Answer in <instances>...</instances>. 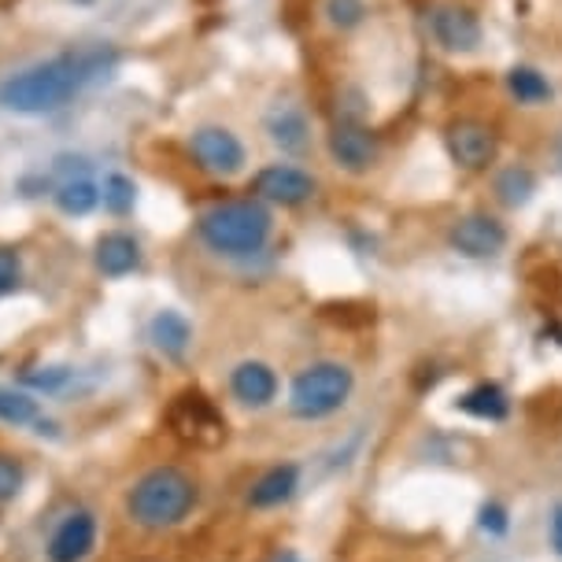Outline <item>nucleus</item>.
Returning <instances> with one entry per match:
<instances>
[{
    "label": "nucleus",
    "mask_w": 562,
    "mask_h": 562,
    "mask_svg": "<svg viewBox=\"0 0 562 562\" xmlns=\"http://www.w3.org/2000/svg\"><path fill=\"white\" fill-rule=\"evenodd\" d=\"M115 48L93 45L78 53L53 56L45 64H34L19 75H8L0 82V108L12 115H48L59 112L70 97H78L86 86L100 82L115 70Z\"/></svg>",
    "instance_id": "obj_1"
},
{
    "label": "nucleus",
    "mask_w": 562,
    "mask_h": 562,
    "mask_svg": "<svg viewBox=\"0 0 562 562\" xmlns=\"http://www.w3.org/2000/svg\"><path fill=\"white\" fill-rule=\"evenodd\" d=\"M200 504V485L182 467L145 470L126 492V518L148 533L175 529L193 515Z\"/></svg>",
    "instance_id": "obj_2"
},
{
    "label": "nucleus",
    "mask_w": 562,
    "mask_h": 562,
    "mask_svg": "<svg viewBox=\"0 0 562 562\" xmlns=\"http://www.w3.org/2000/svg\"><path fill=\"white\" fill-rule=\"evenodd\" d=\"M270 229H274V218H270V207L263 200H226V204L207 207L204 215L196 218V234L200 240L218 256L229 259H245L263 252V245L270 240Z\"/></svg>",
    "instance_id": "obj_3"
},
{
    "label": "nucleus",
    "mask_w": 562,
    "mask_h": 562,
    "mask_svg": "<svg viewBox=\"0 0 562 562\" xmlns=\"http://www.w3.org/2000/svg\"><path fill=\"white\" fill-rule=\"evenodd\" d=\"M356 393V374L351 367L337 363V359H318L307 363L289 385V411L300 422H323L337 415Z\"/></svg>",
    "instance_id": "obj_4"
},
{
    "label": "nucleus",
    "mask_w": 562,
    "mask_h": 562,
    "mask_svg": "<svg viewBox=\"0 0 562 562\" xmlns=\"http://www.w3.org/2000/svg\"><path fill=\"white\" fill-rule=\"evenodd\" d=\"M167 422L175 429L178 440L186 445H200V448H215L226 440V418L204 393H182L170 404Z\"/></svg>",
    "instance_id": "obj_5"
},
{
    "label": "nucleus",
    "mask_w": 562,
    "mask_h": 562,
    "mask_svg": "<svg viewBox=\"0 0 562 562\" xmlns=\"http://www.w3.org/2000/svg\"><path fill=\"white\" fill-rule=\"evenodd\" d=\"M448 156L451 164L459 170H470V175H481V170H488L496 164V153H499V137L496 130L488 123H481V119H456V123L448 126Z\"/></svg>",
    "instance_id": "obj_6"
},
{
    "label": "nucleus",
    "mask_w": 562,
    "mask_h": 562,
    "mask_svg": "<svg viewBox=\"0 0 562 562\" xmlns=\"http://www.w3.org/2000/svg\"><path fill=\"white\" fill-rule=\"evenodd\" d=\"M189 156L196 159L200 170L215 178H234L245 170V145L237 140V134H229L226 126H200L189 137Z\"/></svg>",
    "instance_id": "obj_7"
},
{
    "label": "nucleus",
    "mask_w": 562,
    "mask_h": 562,
    "mask_svg": "<svg viewBox=\"0 0 562 562\" xmlns=\"http://www.w3.org/2000/svg\"><path fill=\"white\" fill-rule=\"evenodd\" d=\"M448 245L467 259H488L507 248V226L488 211H470L448 229Z\"/></svg>",
    "instance_id": "obj_8"
},
{
    "label": "nucleus",
    "mask_w": 562,
    "mask_h": 562,
    "mask_svg": "<svg viewBox=\"0 0 562 562\" xmlns=\"http://www.w3.org/2000/svg\"><path fill=\"white\" fill-rule=\"evenodd\" d=\"M315 175H307L304 167L293 164H270L252 178V193L263 204H278V207H300L315 196Z\"/></svg>",
    "instance_id": "obj_9"
},
{
    "label": "nucleus",
    "mask_w": 562,
    "mask_h": 562,
    "mask_svg": "<svg viewBox=\"0 0 562 562\" xmlns=\"http://www.w3.org/2000/svg\"><path fill=\"white\" fill-rule=\"evenodd\" d=\"M97 548V515L86 507L67 510L64 518L56 521L53 537L45 544L48 562H86Z\"/></svg>",
    "instance_id": "obj_10"
},
{
    "label": "nucleus",
    "mask_w": 562,
    "mask_h": 562,
    "mask_svg": "<svg viewBox=\"0 0 562 562\" xmlns=\"http://www.w3.org/2000/svg\"><path fill=\"white\" fill-rule=\"evenodd\" d=\"M326 148H329V159H334L340 170H348V175H367L381 156L378 137L370 134L363 123H345V119L329 130Z\"/></svg>",
    "instance_id": "obj_11"
},
{
    "label": "nucleus",
    "mask_w": 562,
    "mask_h": 562,
    "mask_svg": "<svg viewBox=\"0 0 562 562\" xmlns=\"http://www.w3.org/2000/svg\"><path fill=\"white\" fill-rule=\"evenodd\" d=\"M429 34H434V42L440 48H448V53H474L481 45L477 15L470 12L467 4H456V0L437 4L434 12H429Z\"/></svg>",
    "instance_id": "obj_12"
},
{
    "label": "nucleus",
    "mask_w": 562,
    "mask_h": 562,
    "mask_svg": "<svg viewBox=\"0 0 562 562\" xmlns=\"http://www.w3.org/2000/svg\"><path fill=\"white\" fill-rule=\"evenodd\" d=\"M229 396H234L240 407H252V411L270 407L278 400L274 367L263 363V359H240V363L229 370Z\"/></svg>",
    "instance_id": "obj_13"
},
{
    "label": "nucleus",
    "mask_w": 562,
    "mask_h": 562,
    "mask_svg": "<svg viewBox=\"0 0 562 562\" xmlns=\"http://www.w3.org/2000/svg\"><path fill=\"white\" fill-rule=\"evenodd\" d=\"M300 492V467L296 463H274L248 485V507L252 510H274L289 504Z\"/></svg>",
    "instance_id": "obj_14"
},
{
    "label": "nucleus",
    "mask_w": 562,
    "mask_h": 562,
    "mask_svg": "<svg viewBox=\"0 0 562 562\" xmlns=\"http://www.w3.org/2000/svg\"><path fill=\"white\" fill-rule=\"evenodd\" d=\"M93 263L104 278H126L140 267V245L134 234L126 229H112V234H100L93 248Z\"/></svg>",
    "instance_id": "obj_15"
},
{
    "label": "nucleus",
    "mask_w": 562,
    "mask_h": 562,
    "mask_svg": "<svg viewBox=\"0 0 562 562\" xmlns=\"http://www.w3.org/2000/svg\"><path fill=\"white\" fill-rule=\"evenodd\" d=\"M148 340H153L156 351H164L167 359H186V351L193 348V326L182 311L175 307H164L153 315L148 323Z\"/></svg>",
    "instance_id": "obj_16"
},
{
    "label": "nucleus",
    "mask_w": 562,
    "mask_h": 562,
    "mask_svg": "<svg viewBox=\"0 0 562 562\" xmlns=\"http://www.w3.org/2000/svg\"><path fill=\"white\" fill-rule=\"evenodd\" d=\"M267 137L274 140L281 153H304L311 145V123L296 104H274L267 112Z\"/></svg>",
    "instance_id": "obj_17"
},
{
    "label": "nucleus",
    "mask_w": 562,
    "mask_h": 562,
    "mask_svg": "<svg viewBox=\"0 0 562 562\" xmlns=\"http://www.w3.org/2000/svg\"><path fill=\"white\" fill-rule=\"evenodd\" d=\"M456 407L477 422H504L510 415V396L496 381H477L474 389H467V393L456 400Z\"/></svg>",
    "instance_id": "obj_18"
},
{
    "label": "nucleus",
    "mask_w": 562,
    "mask_h": 562,
    "mask_svg": "<svg viewBox=\"0 0 562 562\" xmlns=\"http://www.w3.org/2000/svg\"><path fill=\"white\" fill-rule=\"evenodd\" d=\"M53 200H56V207L64 211V215L82 218V215H89V211L100 204V186L89 175L59 178V186L53 189Z\"/></svg>",
    "instance_id": "obj_19"
},
{
    "label": "nucleus",
    "mask_w": 562,
    "mask_h": 562,
    "mask_svg": "<svg viewBox=\"0 0 562 562\" xmlns=\"http://www.w3.org/2000/svg\"><path fill=\"white\" fill-rule=\"evenodd\" d=\"M492 193H496V200L510 211L526 207L529 200H533L537 193V175L529 170L526 164H510L496 175V182H492Z\"/></svg>",
    "instance_id": "obj_20"
},
{
    "label": "nucleus",
    "mask_w": 562,
    "mask_h": 562,
    "mask_svg": "<svg viewBox=\"0 0 562 562\" xmlns=\"http://www.w3.org/2000/svg\"><path fill=\"white\" fill-rule=\"evenodd\" d=\"M507 93L515 97L518 104L537 108V104H548V100L555 97V89H551V82H548L544 75H540L537 67L518 64V67L507 70Z\"/></svg>",
    "instance_id": "obj_21"
},
{
    "label": "nucleus",
    "mask_w": 562,
    "mask_h": 562,
    "mask_svg": "<svg viewBox=\"0 0 562 562\" xmlns=\"http://www.w3.org/2000/svg\"><path fill=\"white\" fill-rule=\"evenodd\" d=\"M0 422L4 426H37L42 422V404L34 396L23 393V389H12V385H0Z\"/></svg>",
    "instance_id": "obj_22"
},
{
    "label": "nucleus",
    "mask_w": 562,
    "mask_h": 562,
    "mask_svg": "<svg viewBox=\"0 0 562 562\" xmlns=\"http://www.w3.org/2000/svg\"><path fill=\"white\" fill-rule=\"evenodd\" d=\"M100 204H104L112 215H130L134 211V204H137V182L134 178H126V175H108L104 178V186H100Z\"/></svg>",
    "instance_id": "obj_23"
},
{
    "label": "nucleus",
    "mask_w": 562,
    "mask_h": 562,
    "mask_svg": "<svg viewBox=\"0 0 562 562\" xmlns=\"http://www.w3.org/2000/svg\"><path fill=\"white\" fill-rule=\"evenodd\" d=\"M70 378H75V370H70V367H37V370H26L23 385L34 389V393L56 396V393H64V389L70 385Z\"/></svg>",
    "instance_id": "obj_24"
},
{
    "label": "nucleus",
    "mask_w": 562,
    "mask_h": 562,
    "mask_svg": "<svg viewBox=\"0 0 562 562\" xmlns=\"http://www.w3.org/2000/svg\"><path fill=\"white\" fill-rule=\"evenodd\" d=\"M23 485H26V467L15 456L0 451V504H12L19 492H23Z\"/></svg>",
    "instance_id": "obj_25"
},
{
    "label": "nucleus",
    "mask_w": 562,
    "mask_h": 562,
    "mask_svg": "<svg viewBox=\"0 0 562 562\" xmlns=\"http://www.w3.org/2000/svg\"><path fill=\"white\" fill-rule=\"evenodd\" d=\"M326 19L337 30H356L367 19L363 0H326Z\"/></svg>",
    "instance_id": "obj_26"
},
{
    "label": "nucleus",
    "mask_w": 562,
    "mask_h": 562,
    "mask_svg": "<svg viewBox=\"0 0 562 562\" xmlns=\"http://www.w3.org/2000/svg\"><path fill=\"white\" fill-rule=\"evenodd\" d=\"M23 285V256L12 245H0V296H12Z\"/></svg>",
    "instance_id": "obj_27"
},
{
    "label": "nucleus",
    "mask_w": 562,
    "mask_h": 562,
    "mask_svg": "<svg viewBox=\"0 0 562 562\" xmlns=\"http://www.w3.org/2000/svg\"><path fill=\"white\" fill-rule=\"evenodd\" d=\"M477 526H481V533H488V537H504L507 529H510L507 507H504V504H496V499L481 504V510H477Z\"/></svg>",
    "instance_id": "obj_28"
},
{
    "label": "nucleus",
    "mask_w": 562,
    "mask_h": 562,
    "mask_svg": "<svg viewBox=\"0 0 562 562\" xmlns=\"http://www.w3.org/2000/svg\"><path fill=\"white\" fill-rule=\"evenodd\" d=\"M551 548L562 559V504H555V510H551Z\"/></svg>",
    "instance_id": "obj_29"
},
{
    "label": "nucleus",
    "mask_w": 562,
    "mask_h": 562,
    "mask_svg": "<svg viewBox=\"0 0 562 562\" xmlns=\"http://www.w3.org/2000/svg\"><path fill=\"white\" fill-rule=\"evenodd\" d=\"M278 562H300V559H296V555H281Z\"/></svg>",
    "instance_id": "obj_30"
}]
</instances>
